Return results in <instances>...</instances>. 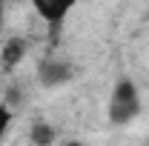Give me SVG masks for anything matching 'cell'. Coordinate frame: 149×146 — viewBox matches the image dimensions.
Here are the masks:
<instances>
[{
  "mask_svg": "<svg viewBox=\"0 0 149 146\" xmlns=\"http://www.w3.org/2000/svg\"><path fill=\"white\" fill-rule=\"evenodd\" d=\"M52 140H55V129L49 123H37L32 129V143L35 146H52Z\"/></svg>",
  "mask_w": 149,
  "mask_h": 146,
  "instance_id": "obj_5",
  "label": "cell"
},
{
  "mask_svg": "<svg viewBox=\"0 0 149 146\" xmlns=\"http://www.w3.org/2000/svg\"><path fill=\"white\" fill-rule=\"evenodd\" d=\"M72 74H74V69L69 63H63V60H43V63L37 66V77H40L43 86H60V83H66Z\"/></svg>",
  "mask_w": 149,
  "mask_h": 146,
  "instance_id": "obj_3",
  "label": "cell"
},
{
  "mask_svg": "<svg viewBox=\"0 0 149 146\" xmlns=\"http://www.w3.org/2000/svg\"><path fill=\"white\" fill-rule=\"evenodd\" d=\"M26 52V40H20V37H12V40H6V46H3V52H0V60H3V66L6 69H12L15 63H17L20 57Z\"/></svg>",
  "mask_w": 149,
  "mask_h": 146,
  "instance_id": "obj_4",
  "label": "cell"
},
{
  "mask_svg": "<svg viewBox=\"0 0 149 146\" xmlns=\"http://www.w3.org/2000/svg\"><path fill=\"white\" fill-rule=\"evenodd\" d=\"M138 112H141L138 89H135V83L129 77H120L115 83V92H112V100H109V120L115 126H123V123H129Z\"/></svg>",
  "mask_w": 149,
  "mask_h": 146,
  "instance_id": "obj_1",
  "label": "cell"
},
{
  "mask_svg": "<svg viewBox=\"0 0 149 146\" xmlns=\"http://www.w3.org/2000/svg\"><path fill=\"white\" fill-rule=\"evenodd\" d=\"M9 123H12V112L6 109V106H0V138L6 135V129H9Z\"/></svg>",
  "mask_w": 149,
  "mask_h": 146,
  "instance_id": "obj_6",
  "label": "cell"
},
{
  "mask_svg": "<svg viewBox=\"0 0 149 146\" xmlns=\"http://www.w3.org/2000/svg\"><path fill=\"white\" fill-rule=\"evenodd\" d=\"M0 15H3V0H0ZM0 20H3V17H0Z\"/></svg>",
  "mask_w": 149,
  "mask_h": 146,
  "instance_id": "obj_7",
  "label": "cell"
},
{
  "mask_svg": "<svg viewBox=\"0 0 149 146\" xmlns=\"http://www.w3.org/2000/svg\"><path fill=\"white\" fill-rule=\"evenodd\" d=\"M74 3H77V0H32L35 12L46 20L49 26H60L63 17L69 15V9H72Z\"/></svg>",
  "mask_w": 149,
  "mask_h": 146,
  "instance_id": "obj_2",
  "label": "cell"
}]
</instances>
